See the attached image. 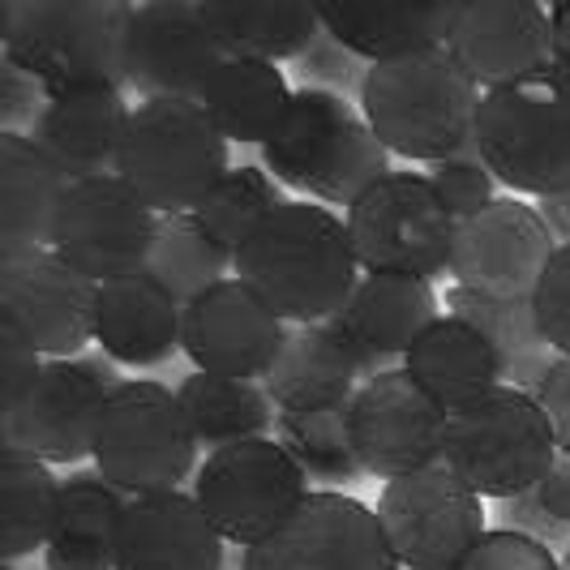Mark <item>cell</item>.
Returning <instances> with one entry per match:
<instances>
[{
  "label": "cell",
  "instance_id": "cell-15",
  "mask_svg": "<svg viewBox=\"0 0 570 570\" xmlns=\"http://www.w3.org/2000/svg\"><path fill=\"white\" fill-rule=\"evenodd\" d=\"M558 249L541 210L511 194L455 228L451 279L493 301H532Z\"/></svg>",
  "mask_w": 570,
  "mask_h": 570
},
{
  "label": "cell",
  "instance_id": "cell-20",
  "mask_svg": "<svg viewBox=\"0 0 570 570\" xmlns=\"http://www.w3.org/2000/svg\"><path fill=\"white\" fill-rule=\"evenodd\" d=\"M228 60L194 0H150L129 27V86L142 99H202L215 69Z\"/></svg>",
  "mask_w": 570,
  "mask_h": 570
},
{
  "label": "cell",
  "instance_id": "cell-19",
  "mask_svg": "<svg viewBox=\"0 0 570 570\" xmlns=\"http://www.w3.org/2000/svg\"><path fill=\"white\" fill-rule=\"evenodd\" d=\"M481 90L532 78L553 65L549 4L537 0H455V18L442 43Z\"/></svg>",
  "mask_w": 570,
  "mask_h": 570
},
{
  "label": "cell",
  "instance_id": "cell-41",
  "mask_svg": "<svg viewBox=\"0 0 570 570\" xmlns=\"http://www.w3.org/2000/svg\"><path fill=\"white\" fill-rule=\"evenodd\" d=\"M532 309H537L544 343H549L558 356H570V245H562V249L553 254L541 287H537V296H532Z\"/></svg>",
  "mask_w": 570,
  "mask_h": 570
},
{
  "label": "cell",
  "instance_id": "cell-44",
  "mask_svg": "<svg viewBox=\"0 0 570 570\" xmlns=\"http://www.w3.org/2000/svg\"><path fill=\"white\" fill-rule=\"evenodd\" d=\"M532 498H537V507L549 519H558L562 528H570V455H558V463L549 468V476H544Z\"/></svg>",
  "mask_w": 570,
  "mask_h": 570
},
{
  "label": "cell",
  "instance_id": "cell-3",
  "mask_svg": "<svg viewBox=\"0 0 570 570\" xmlns=\"http://www.w3.org/2000/svg\"><path fill=\"white\" fill-rule=\"evenodd\" d=\"M134 9L125 0H9L0 4L4 60L48 95L95 82L129 86Z\"/></svg>",
  "mask_w": 570,
  "mask_h": 570
},
{
  "label": "cell",
  "instance_id": "cell-43",
  "mask_svg": "<svg viewBox=\"0 0 570 570\" xmlns=\"http://www.w3.org/2000/svg\"><path fill=\"white\" fill-rule=\"evenodd\" d=\"M537 400H541L544 416H549V425H553L558 451L570 455V356H558V361H553V370L544 373Z\"/></svg>",
  "mask_w": 570,
  "mask_h": 570
},
{
  "label": "cell",
  "instance_id": "cell-1",
  "mask_svg": "<svg viewBox=\"0 0 570 570\" xmlns=\"http://www.w3.org/2000/svg\"><path fill=\"white\" fill-rule=\"evenodd\" d=\"M232 271L292 326L331 322L361 284L347 224L322 202H284L236 249Z\"/></svg>",
  "mask_w": 570,
  "mask_h": 570
},
{
  "label": "cell",
  "instance_id": "cell-28",
  "mask_svg": "<svg viewBox=\"0 0 570 570\" xmlns=\"http://www.w3.org/2000/svg\"><path fill=\"white\" fill-rule=\"evenodd\" d=\"M356 377H361L356 356L326 322H317V326H287V340L262 386L275 412H326L356 400L361 391Z\"/></svg>",
  "mask_w": 570,
  "mask_h": 570
},
{
  "label": "cell",
  "instance_id": "cell-6",
  "mask_svg": "<svg viewBox=\"0 0 570 570\" xmlns=\"http://www.w3.org/2000/svg\"><path fill=\"white\" fill-rule=\"evenodd\" d=\"M476 150L511 194L549 198L570 185V69L558 60L489 90L476 120Z\"/></svg>",
  "mask_w": 570,
  "mask_h": 570
},
{
  "label": "cell",
  "instance_id": "cell-31",
  "mask_svg": "<svg viewBox=\"0 0 570 570\" xmlns=\"http://www.w3.org/2000/svg\"><path fill=\"white\" fill-rule=\"evenodd\" d=\"M292 86H287L279 65L266 60H236L228 57L215 78L202 90V108L219 125V134L228 142L240 146H266L271 134L284 125L287 108H292Z\"/></svg>",
  "mask_w": 570,
  "mask_h": 570
},
{
  "label": "cell",
  "instance_id": "cell-27",
  "mask_svg": "<svg viewBox=\"0 0 570 570\" xmlns=\"http://www.w3.org/2000/svg\"><path fill=\"white\" fill-rule=\"evenodd\" d=\"M403 370L412 373V382L446 416L507 382L498 347L455 314H442L421 340L412 343V352L403 356Z\"/></svg>",
  "mask_w": 570,
  "mask_h": 570
},
{
  "label": "cell",
  "instance_id": "cell-12",
  "mask_svg": "<svg viewBox=\"0 0 570 570\" xmlns=\"http://www.w3.org/2000/svg\"><path fill=\"white\" fill-rule=\"evenodd\" d=\"M116 386L112 361L73 356L48 361L18 407L0 412V446L27 451L43 463H82L95 455V433Z\"/></svg>",
  "mask_w": 570,
  "mask_h": 570
},
{
  "label": "cell",
  "instance_id": "cell-9",
  "mask_svg": "<svg viewBox=\"0 0 570 570\" xmlns=\"http://www.w3.org/2000/svg\"><path fill=\"white\" fill-rule=\"evenodd\" d=\"M198 438L176 391L164 382H125L108 395L95 433V468L129 498L171 493L194 472Z\"/></svg>",
  "mask_w": 570,
  "mask_h": 570
},
{
  "label": "cell",
  "instance_id": "cell-11",
  "mask_svg": "<svg viewBox=\"0 0 570 570\" xmlns=\"http://www.w3.org/2000/svg\"><path fill=\"white\" fill-rule=\"evenodd\" d=\"M373 511L403 570H455L489 532L485 498L442 463L386 481Z\"/></svg>",
  "mask_w": 570,
  "mask_h": 570
},
{
  "label": "cell",
  "instance_id": "cell-25",
  "mask_svg": "<svg viewBox=\"0 0 570 570\" xmlns=\"http://www.w3.org/2000/svg\"><path fill=\"white\" fill-rule=\"evenodd\" d=\"M185 305L150 275H125L99 284L95 343L112 365H159L180 347Z\"/></svg>",
  "mask_w": 570,
  "mask_h": 570
},
{
  "label": "cell",
  "instance_id": "cell-2",
  "mask_svg": "<svg viewBox=\"0 0 570 570\" xmlns=\"http://www.w3.org/2000/svg\"><path fill=\"white\" fill-rule=\"evenodd\" d=\"M485 90L463 73L446 48L377 60L361 78V112L386 150L442 164L476 146Z\"/></svg>",
  "mask_w": 570,
  "mask_h": 570
},
{
  "label": "cell",
  "instance_id": "cell-18",
  "mask_svg": "<svg viewBox=\"0 0 570 570\" xmlns=\"http://www.w3.org/2000/svg\"><path fill=\"white\" fill-rule=\"evenodd\" d=\"M284 340L287 322L240 279H224L185 305L180 352L202 373L262 382L275 365Z\"/></svg>",
  "mask_w": 570,
  "mask_h": 570
},
{
  "label": "cell",
  "instance_id": "cell-39",
  "mask_svg": "<svg viewBox=\"0 0 570 570\" xmlns=\"http://www.w3.org/2000/svg\"><path fill=\"white\" fill-rule=\"evenodd\" d=\"M455 570H562V558L544 541L528 537V532L489 528L481 544Z\"/></svg>",
  "mask_w": 570,
  "mask_h": 570
},
{
  "label": "cell",
  "instance_id": "cell-22",
  "mask_svg": "<svg viewBox=\"0 0 570 570\" xmlns=\"http://www.w3.org/2000/svg\"><path fill=\"white\" fill-rule=\"evenodd\" d=\"M224 544L194 493H146L125 507L116 570H224Z\"/></svg>",
  "mask_w": 570,
  "mask_h": 570
},
{
  "label": "cell",
  "instance_id": "cell-4",
  "mask_svg": "<svg viewBox=\"0 0 570 570\" xmlns=\"http://www.w3.org/2000/svg\"><path fill=\"white\" fill-rule=\"evenodd\" d=\"M266 171L314 194L322 206H356L377 180L391 176V150L347 99L322 86H301L292 95L284 125L262 146Z\"/></svg>",
  "mask_w": 570,
  "mask_h": 570
},
{
  "label": "cell",
  "instance_id": "cell-46",
  "mask_svg": "<svg viewBox=\"0 0 570 570\" xmlns=\"http://www.w3.org/2000/svg\"><path fill=\"white\" fill-rule=\"evenodd\" d=\"M549 22H553V60L570 69V0L549 4Z\"/></svg>",
  "mask_w": 570,
  "mask_h": 570
},
{
  "label": "cell",
  "instance_id": "cell-36",
  "mask_svg": "<svg viewBox=\"0 0 570 570\" xmlns=\"http://www.w3.org/2000/svg\"><path fill=\"white\" fill-rule=\"evenodd\" d=\"M352 407V403H347ZM347 407H326V412H279L275 416V438L284 451L322 485H352L365 476L356 438H352V412Z\"/></svg>",
  "mask_w": 570,
  "mask_h": 570
},
{
  "label": "cell",
  "instance_id": "cell-10",
  "mask_svg": "<svg viewBox=\"0 0 570 570\" xmlns=\"http://www.w3.org/2000/svg\"><path fill=\"white\" fill-rule=\"evenodd\" d=\"M309 493V472L287 455L279 438H254L215 451L194 476V498L206 519L240 549H254L284 528Z\"/></svg>",
  "mask_w": 570,
  "mask_h": 570
},
{
  "label": "cell",
  "instance_id": "cell-30",
  "mask_svg": "<svg viewBox=\"0 0 570 570\" xmlns=\"http://www.w3.org/2000/svg\"><path fill=\"white\" fill-rule=\"evenodd\" d=\"M224 52L236 60L279 65L301 57L322 30L317 0H198Z\"/></svg>",
  "mask_w": 570,
  "mask_h": 570
},
{
  "label": "cell",
  "instance_id": "cell-17",
  "mask_svg": "<svg viewBox=\"0 0 570 570\" xmlns=\"http://www.w3.org/2000/svg\"><path fill=\"white\" fill-rule=\"evenodd\" d=\"M0 309L13 317L48 361H73L95 340L99 284L73 271L57 249L0 257Z\"/></svg>",
  "mask_w": 570,
  "mask_h": 570
},
{
  "label": "cell",
  "instance_id": "cell-37",
  "mask_svg": "<svg viewBox=\"0 0 570 570\" xmlns=\"http://www.w3.org/2000/svg\"><path fill=\"white\" fill-rule=\"evenodd\" d=\"M279 206H284L279 180L266 168L240 164V168H228V176L206 194V202H202L194 215L206 224V232L219 245H228L232 254H236Z\"/></svg>",
  "mask_w": 570,
  "mask_h": 570
},
{
  "label": "cell",
  "instance_id": "cell-47",
  "mask_svg": "<svg viewBox=\"0 0 570 570\" xmlns=\"http://www.w3.org/2000/svg\"><path fill=\"white\" fill-rule=\"evenodd\" d=\"M562 570H570V541H567V549H562Z\"/></svg>",
  "mask_w": 570,
  "mask_h": 570
},
{
  "label": "cell",
  "instance_id": "cell-35",
  "mask_svg": "<svg viewBox=\"0 0 570 570\" xmlns=\"http://www.w3.org/2000/svg\"><path fill=\"white\" fill-rule=\"evenodd\" d=\"M228 266H236V254L206 232L198 215H159V232H155L146 275L168 287L180 305H189L202 292L224 284Z\"/></svg>",
  "mask_w": 570,
  "mask_h": 570
},
{
  "label": "cell",
  "instance_id": "cell-29",
  "mask_svg": "<svg viewBox=\"0 0 570 570\" xmlns=\"http://www.w3.org/2000/svg\"><path fill=\"white\" fill-rule=\"evenodd\" d=\"M125 507H129V493H120L99 468H73L60 481V511L48 549H43V567L116 570Z\"/></svg>",
  "mask_w": 570,
  "mask_h": 570
},
{
  "label": "cell",
  "instance_id": "cell-24",
  "mask_svg": "<svg viewBox=\"0 0 570 570\" xmlns=\"http://www.w3.org/2000/svg\"><path fill=\"white\" fill-rule=\"evenodd\" d=\"M322 30L370 65L442 48L455 0H317Z\"/></svg>",
  "mask_w": 570,
  "mask_h": 570
},
{
  "label": "cell",
  "instance_id": "cell-16",
  "mask_svg": "<svg viewBox=\"0 0 570 570\" xmlns=\"http://www.w3.org/2000/svg\"><path fill=\"white\" fill-rule=\"evenodd\" d=\"M352 438L365 476L400 481L442 463L446 412L412 382L407 370H386L370 377L352 400Z\"/></svg>",
  "mask_w": 570,
  "mask_h": 570
},
{
  "label": "cell",
  "instance_id": "cell-38",
  "mask_svg": "<svg viewBox=\"0 0 570 570\" xmlns=\"http://www.w3.org/2000/svg\"><path fill=\"white\" fill-rule=\"evenodd\" d=\"M429 180H433L438 198L446 202V210L455 215L459 224L498 202V176L489 171V164L481 159L476 146L463 150V155L442 159V164H429Z\"/></svg>",
  "mask_w": 570,
  "mask_h": 570
},
{
  "label": "cell",
  "instance_id": "cell-34",
  "mask_svg": "<svg viewBox=\"0 0 570 570\" xmlns=\"http://www.w3.org/2000/svg\"><path fill=\"white\" fill-rule=\"evenodd\" d=\"M57 511L60 481L52 463L0 446V558L18 562L35 549H48Z\"/></svg>",
  "mask_w": 570,
  "mask_h": 570
},
{
  "label": "cell",
  "instance_id": "cell-5",
  "mask_svg": "<svg viewBox=\"0 0 570 570\" xmlns=\"http://www.w3.org/2000/svg\"><path fill=\"white\" fill-rule=\"evenodd\" d=\"M228 168V138L198 99H138L116 176L150 210L194 215Z\"/></svg>",
  "mask_w": 570,
  "mask_h": 570
},
{
  "label": "cell",
  "instance_id": "cell-8",
  "mask_svg": "<svg viewBox=\"0 0 570 570\" xmlns=\"http://www.w3.org/2000/svg\"><path fill=\"white\" fill-rule=\"evenodd\" d=\"M365 275L442 279L451 275L459 219L438 198L429 171H391L343 215Z\"/></svg>",
  "mask_w": 570,
  "mask_h": 570
},
{
  "label": "cell",
  "instance_id": "cell-45",
  "mask_svg": "<svg viewBox=\"0 0 570 570\" xmlns=\"http://www.w3.org/2000/svg\"><path fill=\"white\" fill-rule=\"evenodd\" d=\"M537 210H541L544 228L553 232L558 245H570V185L549 194V198H537Z\"/></svg>",
  "mask_w": 570,
  "mask_h": 570
},
{
  "label": "cell",
  "instance_id": "cell-13",
  "mask_svg": "<svg viewBox=\"0 0 570 570\" xmlns=\"http://www.w3.org/2000/svg\"><path fill=\"white\" fill-rule=\"evenodd\" d=\"M240 570H403L382 519L361 498L314 489L284 528L240 549Z\"/></svg>",
  "mask_w": 570,
  "mask_h": 570
},
{
  "label": "cell",
  "instance_id": "cell-7",
  "mask_svg": "<svg viewBox=\"0 0 570 570\" xmlns=\"http://www.w3.org/2000/svg\"><path fill=\"white\" fill-rule=\"evenodd\" d=\"M558 438L537 395L498 386L446 416L442 468L481 498L511 502L537 493L558 463Z\"/></svg>",
  "mask_w": 570,
  "mask_h": 570
},
{
  "label": "cell",
  "instance_id": "cell-40",
  "mask_svg": "<svg viewBox=\"0 0 570 570\" xmlns=\"http://www.w3.org/2000/svg\"><path fill=\"white\" fill-rule=\"evenodd\" d=\"M43 365H48V356L39 352V343L0 309V412H9V407L27 400Z\"/></svg>",
  "mask_w": 570,
  "mask_h": 570
},
{
  "label": "cell",
  "instance_id": "cell-32",
  "mask_svg": "<svg viewBox=\"0 0 570 570\" xmlns=\"http://www.w3.org/2000/svg\"><path fill=\"white\" fill-rule=\"evenodd\" d=\"M446 314L463 317L468 326H476L502 356V377L514 391L537 395L544 382V373L553 370V347L544 343L541 322L532 301H493L468 287H451L446 292Z\"/></svg>",
  "mask_w": 570,
  "mask_h": 570
},
{
  "label": "cell",
  "instance_id": "cell-33",
  "mask_svg": "<svg viewBox=\"0 0 570 570\" xmlns=\"http://www.w3.org/2000/svg\"><path fill=\"white\" fill-rule=\"evenodd\" d=\"M176 400L185 407V421L194 429L198 446H206L210 455L266 438V429L279 416L262 382H236V377H215L202 370H194L176 386Z\"/></svg>",
  "mask_w": 570,
  "mask_h": 570
},
{
  "label": "cell",
  "instance_id": "cell-23",
  "mask_svg": "<svg viewBox=\"0 0 570 570\" xmlns=\"http://www.w3.org/2000/svg\"><path fill=\"white\" fill-rule=\"evenodd\" d=\"M129 116L134 108L125 104L120 86H73L43 99V112L35 120V142L52 155V164L69 180L112 176Z\"/></svg>",
  "mask_w": 570,
  "mask_h": 570
},
{
  "label": "cell",
  "instance_id": "cell-26",
  "mask_svg": "<svg viewBox=\"0 0 570 570\" xmlns=\"http://www.w3.org/2000/svg\"><path fill=\"white\" fill-rule=\"evenodd\" d=\"M69 176L35 138L0 134V257L52 249Z\"/></svg>",
  "mask_w": 570,
  "mask_h": 570
},
{
  "label": "cell",
  "instance_id": "cell-42",
  "mask_svg": "<svg viewBox=\"0 0 570 570\" xmlns=\"http://www.w3.org/2000/svg\"><path fill=\"white\" fill-rule=\"evenodd\" d=\"M35 95H43L48 99V90L35 82L30 73H22L18 65H9V60H0V112H4V134H18V120L22 116H35L43 108H35Z\"/></svg>",
  "mask_w": 570,
  "mask_h": 570
},
{
  "label": "cell",
  "instance_id": "cell-21",
  "mask_svg": "<svg viewBox=\"0 0 570 570\" xmlns=\"http://www.w3.org/2000/svg\"><path fill=\"white\" fill-rule=\"evenodd\" d=\"M438 317H442V296L425 279L361 275L347 305L326 326L356 356L361 373L377 377L391 370V361H403Z\"/></svg>",
  "mask_w": 570,
  "mask_h": 570
},
{
  "label": "cell",
  "instance_id": "cell-14",
  "mask_svg": "<svg viewBox=\"0 0 570 570\" xmlns=\"http://www.w3.org/2000/svg\"><path fill=\"white\" fill-rule=\"evenodd\" d=\"M159 232V210H150L120 176L73 180L60 202L52 249L95 284L142 275Z\"/></svg>",
  "mask_w": 570,
  "mask_h": 570
}]
</instances>
